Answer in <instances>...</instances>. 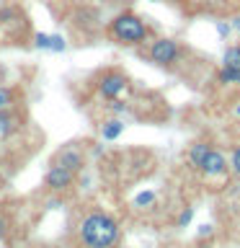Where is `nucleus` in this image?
Returning <instances> with one entry per match:
<instances>
[{"label": "nucleus", "instance_id": "nucleus-26", "mask_svg": "<svg viewBox=\"0 0 240 248\" xmlns=\"http://www.w3.org/2000/svg\"><path fill=\"white\" fill-rule=\"evenodd\" d=\"M152 3H158V0H152Z\"/></svg>", "mask_w": 240, "mask_h": 248}, {"label": "nucleus", "instance_id": "nucleus-16", "mask_svg": "<svg viewBox=\"0 0 240 248\" xmlns=\"http://www.w3.org/2000/svg\"><path fill=\"white\" fill-rule=\"evenodd\" d=\"M191 220H194V207H186L183 212L178 215V222H176V225H178V228H186Z\"/></svg>", "mask_w": 240, "mask_h": 248}, {"label": "nucleus", "instance_id": "nucleus-18", "mask_svg": "<svg viewBox=\"0 0 240 248\" xmlns=\"http://www.w3.org/2000/svg\"><path fill=\"white\" fill-rule=\"evenodd\" d=\"M49 49L52 52H65V39L62 36H49Z\"/></svg>", "mask_w": 240, "mask_h": 248}, {"label": "nucleus", "instance_id": "nucleus-22", "mask_svg": "<svg viewBox=\"0 0 240 248\" xmlns=\"http://www.w3.org/2000/svg\"><path fill=\"white\" fill-rule=\"evenodd\" d=\"M111 111H114V114H124V111H127V104H114Z\"/></svg>", "mask_w": 240, "mask_h": 248}, {"label": "nucleus", "instance_id": "nucleus-7", "mask_svg": "<svg viewBox=\"0 0 240 248\" xmlns=\"http://www.w3.org/2000/svg\"><path fill=\"white\" fill-rule=\"evenodd\" d=\"M52 163L65 166L67 170H73V173H80V170L85 168V158H83V153L77 150V147H62V150L54 155Z\"/></svg>", "mask_w": 240, "mask_h": 248}, {"label": "nucleus", "instance_id": "nucleus-24", "mask_svg": "<svg viewBox=\"0 0 240 248\" xmlns=\"http://www.w3.org/2000/svg\"><path fill=\"white\" fill-rule=\"evenodd\" d=\"M194 248H212V246H209V243H196Z\"/></svg>", "mask_w": 240, "mask_h": 248}, {"label": "nucleus", "instance_id": "nucleus-6", "mask_svg": "<svg viewBox=\"0 0 240 248\" xmlns=\"http://www.w3.org/2000/svg\"><path fill=\"white\" fill-rule=\"evenodd\" d=\"M44 184L49 191H67L70 186L75 184V173L73 170H67L65 166H57V163H52V168L46 170L44 176Z\"/></svg>", "mask_w": 240, "mask_h": 248}, {"label": "nucleus", "instance_id": "nucleus-9", "mask_svg": "<svg viewBox=\"0 0 240 248\" xmlns=\"http://www.w3.org/2000/svg\"><path fill=\"white\" fill-rule=\"evenodd\" d=\"M124 132V119H108L101 124V137L106 140V142H111V140H116Z\"/></svg>", "mask_w": 240, "mask_h": 248}, {"label": "nucleus", "instance_id": "nucleus-1", "mask_svg": "<svg viewBox=\"0 0 240 248\" xmlns=\"http://www.w3.org/2000/svg\"><path fill=\"white\" fill-rule=\"evenodd\" d=\"M77 238L85 248H116L121 238V228L108 212L90 209L77 225Z\"/></svg>", "mask_w": 240, "mask_h": 248}, {"label": "nucleus", "instance_id": "nucleus-25", "mask_svg": "<svg viewBox=\"0 0 240 248\" xmlns=\"http://www.w3.org/2000/svg\"><path fill=\"white\" fill-rule=\"evenodd\" d=\"M235 114H238V116H240V104H238V106H235Z\"/></svg>", "mask_w": 240, "mask_h": 248}, {"label": "nucleus", "instance_id": "nucleus-15", "mask_svg": "<svg viewBox=\"0 0 240 248\" xmlns=\"http://www.w3.org/2000/svg\"><path fill=\"white\" fill-rule=\"evenodd\" d=\"M152 202H155V191H142V194H137L135 204L137 207H150Z\"/></svg>", "mask_w": 240, "mask_h": 248}, {"label": "nucleus", "instance_id": "nucleus-14", "mask_svg": "<svg viewBox=\"0 0 240 248\" xmlns=\"http://www.w3.org/2000/svg\"><path fill=\"white\" fill-rule=\"evenodd\" d=\"M230 170L235 176H240V145L232 147V155H230Z\"/></svg>", "mask_w": 240, "mask_h": 248}, {"label": "nucleus", "instance_id": "nucleus-12", "mask_svg": "<svg viewBox=\"0 0 240 248\" xmlns=\"http://www.w3.org/2000/svg\"><path fill=\"white\" fill-rule=\"evenodd\" d=\"M217 83H222V85H240V70L222 67L220 73H217Z\"/></svg>", "mask_w": 240, "mask_h": 248}, {"label": "nucleus", "instance_id": "nucleus-5", "mask_svg": "<svg viewBox=\"0 0 240 248\" xmlns=\"http://www.w3.org/2000/svg\"><path fill=\"white\" fill-rule=\"evenodd\" d=\"M199 170H201V173H204L207 178H222V176L230 170V166H227V158H225L222 150H217V147H209V153L204 155V160H201Z\"/></svg>", "mask_w": 240, "mask_h": 248}, {"label": "nucleus", "instance_id": "nucleus-11", "mask_svg": "<svg viewBox=\"0 0 240 248\" xmlns=\"http://www.w3.org/2000/svg\"><path fill=\"white\" fill-rule=\"evenodd\" d=\"M209 147H212L209 142H194V145H191V150H189V163H191L194 168L201 166V160H204V155L209 153Z\"/></svg>", "mask_w": 240, "mask_h": 248}, {"label": "nucleus", "instance_id": "nucleus-23", "mask_svg": "<svg viewBox=\"0 0 240 248\" xmlns=\"http://www.w3.org/2000/svg\"><path fill=\"white\" fill-rule=\"evenodd\" d=\"M230 26H232V29H238V31H240V16H235V18H232V23H230Z\"/></svg>", "mask_w": 240, "mask_h": 248}, {"label": "nucleus", "instance_id": "nucleus-10", "mask_svg": "<svg viewBox=\"0 0 240 248\" xmlns=\"http://www.w3.org/2000/svg\"><path fill=\"white\" fill-rule=\"evenodd\" d=\"M222 67L240 70V44H230L222 54Z\"/></svg>", "mask_w": 240, "mask_h": 248}, {"label": "nucleus", "instance_id": "nucleus-8", "mask_svg": "<svg viewBox=\"0 0 240 248\" xmlns=\"http://www.w3.org/2000/svg\"><path fill=\"white\" fill-rule=\"evenodd\" d=\"M18 129V116H15L13 108H5L0 111V137H8Z\"/></svg>", "mask_w": 240, "mask_h": 248}, {"label": "nucleus", "instance_id": "nucleus-13", "mask_svg": "<svg viewBox=\"0 0 240 248\" xmlns=\"http://www.w3.org/2000/svg\"><path fill=\"white\" fill-rule=\"evenodd\" d=\"M13 104H15V91L13 88H0V111L13 108Z\"/></svg>", "mask_w": 240, "mask_h": 248}, {"label": "nucleus", "instance_id": "nucleus-19", "mask_svg": "<svg viewBox=\"0 0 240 248\" xmlns=\"http://www.w3.org/2000/svg\"><path fill=\"white\" fill-rule=\"evenodd\" d=\"M230 31H232V26H230V23H225V21H217V34H220V36H227Z\"/></svg>", "mask_w": 240, "mask_h": 248}, {"label": "nucleus", "instance_id": "nucleus-3", "mask_svg": "<svg viewBox=\"0 0 240 248\" xmlns=\"http://www.w3.org/2000/svg\"><path fill=\"white\" fill-rule=\"evenodd\" d=\"M98 88V96L106 98V101H119V98H127L132 85H129V78L121 73V70H106L104 75L98 78L96 83Z\"/></svg>", "mask_w": 240, "mask_h": 248}, {"label": "nucleus", "instance_id": "nucleus-20", "mask_svg": "<svg viewBox=\"0 0 240 248\" xmlns=\"http://www.w3.org/2000/svg\"><path fill=\"white\" fill-rule=\"evenodd\" d=\"M5 232H8V217L0 212V238H5Z\"/></svg>", "mask_w": 240, "mask_h": 248}, {"label": "nucleus", "instance_id": "nucleus-4", "mask_svg": "<svg viewBox=\"0 0 240 248\" xmlns=\"http://www.w3.org/2000/svg\"><path fill=\"white\" fill-rule=\"evenodd\" d=\"M147 57H150V62L158 67H173L178 62V57H181V46H178L176 39L160 36V39H155V42H150Z\"/></svg>", "mask_w": 240, "mask_h": 248}, {"label": "nucleus", "instance_id": "nucleus-17", "mask_svg": "<svg viewBox=\"0 0 240 248\" xmlns=\"http://www.w3.org/2000/svg\"><path fill=\"white\" fill-rule=\"evenodd\" d=\"M34 44L39 46V49H49V34H34Z\"/></svg>", "mask_w": 240, "mask_h": 248}, {"label": "nucleus", "instance_id": "nucleus-2", "mask_svg": "<svg viewBox=\"0 0 240 248\" xmlns=\"http://www.w3.org/2000/svg\"><path fill=\"white\" fill-rule=\"evenodd\" d=\"M108 36H111L116 44L139 46L150 39V26H147L137 13L124 11V13H116L114 18L108 21Z\"/></svg>", "mask_w": 240, "mask_h": 248}, {"label": "nucleus", "instance_id": "nucleus-21", "mask_svg": "<svg viewBox=\"0 0 240 248\" xmlns=\"http://www.w3.org/2000/svg\"><path fill=\"white\" fill-rule=\"evenodd\" d=\"M212 225H201V228H199V238H209V235H212Z\"/></svg>", "mask_w": 240, "mask_h": 248}]
</instances>
